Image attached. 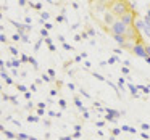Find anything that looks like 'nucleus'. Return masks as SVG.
<instances>
[{"instance_id": "39448f33", "label": "nucleus", "mask_w": 150, "mask_h": 140, "mask_svg": "<svg viewBox=\"0 0 150 140\" xmlns=\"http://www.w3.org/2000/svg\"><path fill=\"white\" fill-rule=\"evenodd\" d=\"M131 53H134V55H137V56H140V58H147V50H145V44H137L136 47L132 49V52Z\"/></svg>"}, {"instance_id": "7ed1b4c3", "label": "nucleus", "mask_w": 150, "mask_h": 140, "mask_svg": "<svg viewBox=\"0 0 150 140\" xmlns=\"http://www.w3.org/2000/svg\"><path fill=\"white\" fill-rule=\"evenodd\" d=\"M126 31H127V26L121 20H118L116 23L111 26L110 34H111V36H124V34H126Z\"/></svg>"}, {"instance_id": "f03ea898", "label": "nucleus", "mask_w": 150, "mask_h": 140, "mask_svg": "<svg viewBox=\"0 0 150 140\" xmlns=\"http://www.w3.org/2000/svg\"><path fill=\"white\" fill-rule=\"evenodd\" d=\"M116 21H118V18L115 16L110 10H107V11H105V15H103V18H102V27H103L107 32H110L111 26H113Z\"/></svg>"}, {"instance_id": "f257e3e1", "label": "nucleus", "mask_w": 150, "mask_h": 140, "mask_svg": "<svg viewBox=\"0 0 150 140\" xmlns=\"http://www.w3.org/2000/svg\"><path fill=\"white\" fill-rule=\"evenodd\" d=\"M108 10L120 20L123 15H126L127 11L131 10V5L127 4L126 0H113V2L110 4V7H108Z\"/></svg>"}, {"instance_id": "9d476101", "label": "nucleus", "mask_w": 150, "mask_h": 140, "mask_svg": "<svg viewBox=\"0 0 150 140\" xmlns=\"http://www.w3.org/2000/svg\"><path fill=\"white\" fill-rule=\"evenodd\" d=\"M132 2H134V0H132Z\"/></svg>"}, {"instance_id": "20e7f679", "label": "nucleus", "mask_w": 150, "mask_h": 140, "mask_svg": "<svg viewBox=\"0 0 150 140\" xmlns=\"http://www.w3.org/2000/svg\"><path fill=\"white\" fill-rule=\"evenodd\" d=\"M120 20L123 21V23L126 24L127 27H129V26H134V24H136V21H137V13H136L134 10H129L126 15H123Z\"/></svg>"}, {"instance_id": "1a4fd4ad", "label": "nucleus", "mask_w": 150, "mask_h": 140, "mask_svg": "<svg viewBox=\"0 0 150 140\" xmlns=\"http://www.w3.org/2000/svg\"><path fill=\"white\" fill-rule=\"evenodd\" d=\"M20 4L21 5H26V0H20Z\"/></svg>"}, {"instance_id": "423d86ee", "label": "nucleus", "mask_w": 150, "mask_h": 140, "mask_svg": "<svg viewBox=\"0 0 150 140\" xmlns=\"http://www.w3.org/2000/svg\"><path fill=\"white\" fill-rule=\"evenodd\" d=\"M113 39H115V42H118V44H120V47L123 49L124 42H126V37H124V36H113Z\"/></svg>"}, {"instance_id": "0eeeda50", "label": "nucleus", "mask_w": 150, "mask_h": 140, "mask_svg": "<svg viewBox=\"0 0 150 140\" xmlns=\"http://www.w3.org/2000/svg\"><path fill=\"white\" fill-rule=\"evenodd\" d=\"M145 21H147V23L150 24V10H149V11H147V13H145Z\"/></svg>"}, {"instance_id": "6e6552de", "label": "nucleus", "mask_w": 150, "mask_h": 140, "mask_svg": "<svg viewBox=\"0 0 150 140\" xmlns=\"http://www.w3.org/2000/svg\"><path fill=\"white\" fill-rule=\"evenodd\" d=\"M42 18L44 20H49V13H42Z\"/></svg>"}]
</instances>
